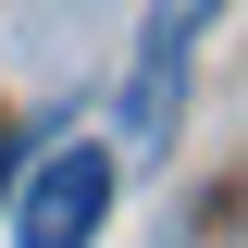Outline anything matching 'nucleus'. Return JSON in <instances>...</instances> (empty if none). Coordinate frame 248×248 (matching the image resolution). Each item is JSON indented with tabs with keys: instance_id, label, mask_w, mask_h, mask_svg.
I'll use <instances>...</instances> for the list:
<instances>
[{
	"instance_id": "f257e3e1",
	"label": "nucleus",
	"mask_w": 248,
	"mask_h": 248,
	"mask_svg": "<svg viewBox=\"0 0 248 248\" xmlns=\"http://www.w3.org/2000/svg\"><path fill=\"white\" fill-rule=\"evenodd\" d=\"M236 0H149L137 25V75H124V161H161L186 137V87H199V37L223 25Z\"/></svg>"
},
{
	"instance_id": "f03ea898",
	"label": "nucleus",
	"mask_w": 248,
	"mask_h": 248,
	"mask_svg": "<svg viewBox=\"0 0 248 248\" xmlns=\"http://www.w3.org/2000/svg\"><path fill=\"white\" fill-rule=\"evenodd\" d=\"M112 174L124 161L99 149V137H75V149H50L37 174H13V248H87L99 211H112Z\"/></svg>"
}]
</instances>
